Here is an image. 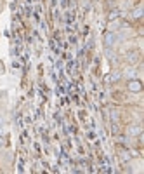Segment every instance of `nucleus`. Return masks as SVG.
I'll return each instance as SVG.
<instances>
[{"instance_id": "f257e3e1", "label": "nucleus", "mask_w": 144, "mask_h": 174, "mask_svg": "<svg viewBox=\"0 0 144 174\" xmlns=\"http://www.w3.org/2000/svg\"><path fill=\"white\" fill-rule=\"evenodd\" d=\"M127 89H129L130 92H141L142 91V82H141L139 78H129Z\"/></svg>"}, {"instance_id": "f03ea898", "label": "nucleus", "mask_w": 144, "mask_h": 174, "mask_svg": "<svg viewBox=\"0 0 144 174\" xmlns=\"http://www.w3.org/2000/svg\"><path fill=\"white\" fill-rule=\"evenodd\" d=\"M118 37L116 33H113V31H106L104 33V47H113L115 44H116Z\"/></svg>"}, {"instance_id": "7ed1b4c3", "label": "nucleus", "mask_w": 144, "mask_h": 174, "mask_svg": "<svg viewBox=\"0 0 144 174\" xmlns=\"http://www.w3.org/2000/svg\"><path fill=\"white\" fill-rule=\"evenodd\" d=\"M127 132H129L130 136H141L142 134V126H139V124H132V126H129Z\"/></svg>"}, {"instance_id": "20e7f679", "label": "nucleus", "mask_w": 144, "mask_h": 174, "mask_svg": "<svg viewBox=\"0 0 144 174\" xmlns=\"http://www.w3.org/2000/svg\"><path fill=\"white\" fill-rule=\"evenodd\" d=\"M125 59H127V63H129V65H135V63L139 61V52H137V51H130V52H127Z\"/></svg>"}, {"instance_id": "39448f33", "label": "nucleus", "mask_w": 144, "mask_h": 174, "mask_svg": "<svg viewBox=\"0 0 144 174\" xmlns=\"http://www.w3.org/2000/svg\"><path fill=\"white\" fill-rule=\"evenodd\" d=\"M118 17H120V11H118V9H111L108 14V21H115Z\"/></svg>"}, {"instance_id": "423d86ee", "label": "nucleus", "mask_w": 144, "mask_h": 174, "mask_svg": "<svg viewBox=\"0 0 144 174\" xmlns=\"http://www.w3.org/2000/svg\"><path fill=\"white\" fill-rule=\"evenodd\" d=\"M142 14H144L142 7H137L134 12H132V17H134V19H141V17H142Z\"/></svg>"}, {"instance_id": "0eeeda50", "label": "nucleus", "mask_w": 144, "mask_h": 174, "mask_svg": "<svg viewBox=\"0 0 144 174\" xmlns=\"http://www.w3.org/2000/svg\"><path fill=\"white\" fill-rule=\"evenodd\" d=\"M120 77H122L120 73L113 71V73H109V82H118V80H120Z\"/></svg>"}, {"instance_id": "6e6552de", "label": "nucleus", "mask_w": 144, "mask_h": 174, "mask_svg": "<svg viewBox=\"0 0 144 174\" xmlns=\"http://www.w3.org/2000/svg\"><path fill=\"white\" fill-rule=\"evenodd\" d=\"M109 118H111L113 122L118 120V113H116V110H111V113H109Z\"/></svg>"}, {"instance_id": "1a4fd4ad", "label": "nucleus", "mask_w": 144, "mask_h": 174, "mask_svg": "<svg viewBox=\"0 0 144 174\" xmlns=\"http://www.w3.org/2000/svg\"><path fill=\"white\" fill-rule=\"evenodd\" d=\"M127 77H129V78H135V70L129 68V70H127Z\"/></svg>"}, {"instance_id": "9d476101", "label": "nucleus", "mask_w": 144, "mask_h": 174, "mask_svg": "<svg viewBox=\"0 0 144 174\" xmlns=\"http://www.w3.org/2000/svg\"><path fill=\"white\" fill-rule=\"evenodd\" d=\"M120 157H122V160H129V158H130V153H129V152H122V155H120Z\"/></svg>"}, {"instance_id": "9b49d317", "label": "nucleus", "mask_w": 144, "mask_h": 174, "mask_svg": "<svg viewBox=\"0 0 144 174\" xmlns=\"http://www.w3.org/2000/svg\"><path fill=\"white\" fill-rule=\"evenodd\" d=\"M4 127H5V120L0 117V130H4Z\"/></svg>"}, {"instance_id": "f8f14e48", "label": "nucleus", "mask_w": 144, "mask_h": 174, "mask_svg": "<svg viewBox=\"0 0 144 174\" xmlns=\"http://www.w3.org/2000/svg\"><path fill=\"white\" fill-rule=\"evenodd\" d=\"M0 98H2V99H5V98H7V91H2V92H0Z\"/></svg>"}, {"instance_id": "ddd939ff", "label": "nucleus", "mask_w": 144, "mask_h": 174, "mask_svg": "<svg viewBox=\"0 0 144 174\" xmlns=\"http://www.w3.org/2000/svg\"><path fill=\"white\" fill-rule=\"evenodd\" d=\"M70 42L71 44H76V37H70Z\"/></svg>"}, {"instance_id": "4468645a", "label": "nucleus", "mask_w": 144, "mask_h": 174, "mask_svg": "<svg viewBox=\"0 0 144 174\" xmlns=\"http://www.w3.org/2000/svg\"><path fill=\"white\" fill-rule=\"evenodd\" d=\"M0 146H4V138H0Z\"/></svg>"}]
</instances>
